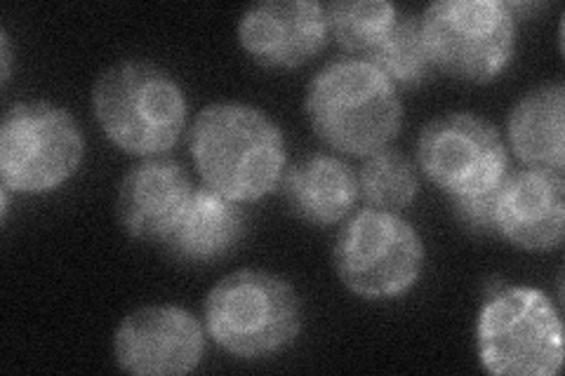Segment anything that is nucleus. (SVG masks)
I'll return each mask as SVG.
<instances>
[{
  "label": "nucleus",
  "mask_w": 565,
  "mask_h": 376,
  "mask_svg": "<svg viewBox=\"0 0 565 376\" xmlns=\"http://www.w3.org/2000/svg\"><path fill=\"white\" fill-rule=\"evenodd\" d=\"M189 149L205 186L238 203L269 195L286 174V139L278 125L250 104L205 106L191 125Z\"/></svg>",
  "instance_id": "nucleus-1"
},
{
  "label": "nucleus",
  "mask_w": 565,
  "mask_h": 376,
  "mask_svg": "<svg viewBox=\"0 0 565 376\" xmlns=\"http://www.w3.org/2000/svg\"><path fill=\"white\" fill-rule=\"evenodd\" d=\"M305 109L328 147L351 155L386 149L403 128V101L382 71L359 57L326 64L309 83Z\"/></svg>",
  "instance_id": "nucleus-2"
},
{
  "label": "nucleus",
  "mask_w": 565,
  "mask_h": 376,
  "mask_svg": "<svg viewBox=\"0 0 565 376\" xmlns=\"http://www.w3.org/2000/svg\"><path fill=\"white\" fill-rule=\"evenodd\" d=\"M93 109L106 139L132 155H163L186 130V97L166 68L118 62L97 78Z\"/></svg>",
  "instance_id": "nucleus-3"
},
{
  "label": "nucleus",
  "mask_w": 565,
  "mask_h": 376,
  "mask_svg": "<svg viewBox=\"0 0 565 376\" xmlns=\"http://www.w3.org/2000/svg\"><path fill=\"white\" fill-rule=\"evenodd\" d=\"M203 318L212 342L243 361L288 348L302 330V307L292 284L257 268L222 278L205 299Z\"/></svg>",
  "instance_id": "nucleus-4"
},
{
  "label": "nucleus",
  "mask_w": 565,
  "mask_h": 376,
  "mask_svg": "<svg viewBox=\"0 0 565 376\" xmlns=\"http://www.w3.org/2000/svg\"><path fill=\"white\" fill-rule=\"evenodd\" d=\"M476 348L490 374L554 376L563 367V325L544 292L494 284L476 322Z\"/></svg>",
  "instance_id": "nucleus-5"
},
{
  "label": "nucleus",
  "mask_w": 565,
  "mask_h": 376,
  "mask_svg": "<svg viewBox=\"0 0 565 376\" xmlns=\"http://www.w3.org/2000/svg\"><path fill=\"white\" fill-rule=\"evenodd\" d=\"M83 155V130L64 106L31 99L8 109L0 128V179L10 191H55L78 172Z\"/></svg>",
  "instance_id": "nucleus-6"
},
{
  "label": "nucleus",
  "mask_w": 565,
  "mask_h": 376,
  "mask_svg": "<svg viewBox=\"0 0 565 376\" xmlns=\"http://www.w3.org/2000/svg\"><path fill=\"white\" fill-rule=\"evenodd\" d=\"M429 60L444 74L490 83L516 50V17L500 0H438L419 17Z\"/></svg>",
  "instance_id": "nucleus-7"
},
{
  "label": "nucleus",
  "mask_w": 565,
  "mask_h": 376,
  "mask_svg": "<svg viewBox=\"0 0 565 376\" xmlns=\"http://www.w3.org/2000/svg\"><path fill=\"white\" fill-rule=\"evenodd\" d=\"M334 268L347 290L363 299H394L413 290L424 268V243L396 212L367 207L342 226Z\"/></svg>",
  "instance_id": "nucleus-8"
},
{
  "label": "nucleus",
  "mask_w": 565,
  "mask_h": 376,
  "mask_svg": "<svg viewBox=\"0 0 565 376\" xmlns=\"http://www.w3.org/2000/svg\"><path fill=\"white\" fill-rule=\"evenodd\" d=\"M422 172L450 198L502 184L507 147L498 128L479 114L455 111L424 125L417 139Z\"/></svg>",
  "instance_id": "nucleus-9"
},
{
  "label": "nucleus",
  "mask_w": 565,
  "mask_h": 376,
  "mask_svg": "<svg viewBox=\"0 0 565 376\" xmlns=\"http://www.w3.org/2000/svg\"><path fill=\"white\" fill-rule=\"evenodd\" d=\"M205 353L201 320L182 307L156 303L132 311L114 336L120 369L137 376H180L196 369Z\"/></svg>",
  "instance_id": "nucleus-10"
},
{
  "label": "nucleus",
  "mask_w": 565,
  "mask_h": 376,
  "mask_svg": "<svg viewBox=\"0 0 565 376\" xmlns=\"http://www.w3.org/2000/svg\"><path fill=\"white\" fill-rule=\"evenodd\" d=\"M330 33L326 6L313 0H264L247 8L238 41L264 66H299L321 52Z\"/></svg>",
  "instance_id": "nucleus-11"
},
{
  "label": "nucleus",
  "mask_w": 565,
  "mask_h": 376,
  "mask_svg": "<svg viewBox=\"0 0 565 376\" xmlns=\"http://www.w3.org/2000/svg\"><path fill=\"white\" fill-rule=\"evenodd\" d=\"M498 233L527 253L556 249L565 236L563 172L540 168L507 172L498 198Z\"/></svg>",
  "instance_id": "nucleus-12"
},
{
  "label": "nucleus",
  "mask_w": 565,
  "mask_h": 376,
  "mask_svg": "<svg viewBox=\"0 0 565 376\" xmlns=\"http://www.w3.org/2000/svg\"><path fill=\"white\" fill-rule=\"evenodd\" d=\"M193 195L186 170L153 155L130 168L118 186V222L132 238L166 243Z\"/></svg>",
  "instance_id": "nucleus-13"
},
{
  "label": "nucleus",
  "mask_w": 565,
  "mask_h": 376,
  "mask_svg": "<svg viewBox=\"0 0 565 376\" xmlns=\"http://www.w3.org/2000/svg\"><path fill=\"white\" fill-rule=\"evenodd\" d=\"M245 233V212L238 201L210 186L193 189L180 222L166 238L168 253L186 264H210L226 257Z\"/></svg>",
  "instance_id": "nucleus-14"
},
{
  "label": "nucleus",
  "mask_w": 565,
  "mask_h": 376,
  "mask_svg": "<svg viewBox=\"0 0 565 376\" xmlns=\"http://www.w3.org/2000/svg\"><path fill=\"white\" fill-rule=\"evenodd\" d=\"M282 193L297 217L316 226L342 222L359 198V176L338 155L311 153L282 174Z\"/></svg>",
  "instance_id": "nucleus-15"
},
{
  "label": "nucleus",
  "mask_w": 565,
  "mask_h": 376,
  "mask_svg": "<svg viewBox=\"0 0 565 376\" xmlns=\"http://www.w3.org/2000/svg\"><path fill=\"white\" fill-rule=\"evenodd\" d=\"M509 141L527 168L563 172L565 87L544 83L525 93L509 114Z\"/></svg>",
  "instance_id": "nucleus-16"
},
{
  "label": "nucleus",
  "mask_w": 565,
  "mask_h": 376,
  "mask_svg": "<svg viewBox=\"0 0 565 376\" xmlns=\"http://www.w3.org/2000/svg\"><path fill=\"white\" fill-rule=\"evenodd\" d=\"M365 62L375 64L394 85H419L429 76L431 68L419 17L398 10L392 29L384 35V41Z\"/></svg>",
  "instance_id": "nucleus-17"
},
{
  "label": "nucleus",
  "mask_w": 565,
  "mask_h": 376,
  "mask_svg": "<svg viewBox=\"0 0 565 376\" xmlns=\"http://www.w3.org/2000/svg\"><path fill=\"white\" fill-rule=\"evenodd\" d=\"M330 33L338 43L367 60L392 29L398 10L386 0H340L326 8Z\"/></svg>",
  "instance_id": "nucleus-18"
},
{
  "label": "nucleus",
  "mask_w": 565,
  "mask_h": 376,
  "mask_svg": "<svg viewBox=\"0 0 565 376\" xmlns=\"http://www.w3.org/2000/svg\"><path fill=\"white\" fill-rule=\"evenodd\" d=\"M359 189L370 207L396 212L415 201L419 179L408 155L386 147L365 158L359 174Z\"/></svg>",
  "instance_id": "nucleus-19"
},
{
  "label": "nucleus",
  "mask_w": 565,
  "mask_h": 376,
  "mask_svg": "<svg viewBox=\"0 0 565 376\" xmlns=\"http://www.w3.org/2000/svg\"><path fill=\"white\" fill-rule=\"evenodd\" d=\"M500 186L502 184L479 193H467V195L450 198L457 219L476 233H498Z\"/></svg>",
  "instance_id": "nucleus-20"
},
{
  "label": "nucleus",
  "mask_w": 565,
  "mask_h": 376,
  "mask_svg": "<svg viewBox=\"0 0 565 376\" xmlns=\"http://www.w3.org/2000/svg\"><path fill=\"white\" fill-rule=\"evenodd\" d=\"M0 45H3V83L8 85L10 80V64H12V50H10V39L8 33H0Z\"/></svg>",
  "instance_id": "nucleus-21"
}]
</instances>
